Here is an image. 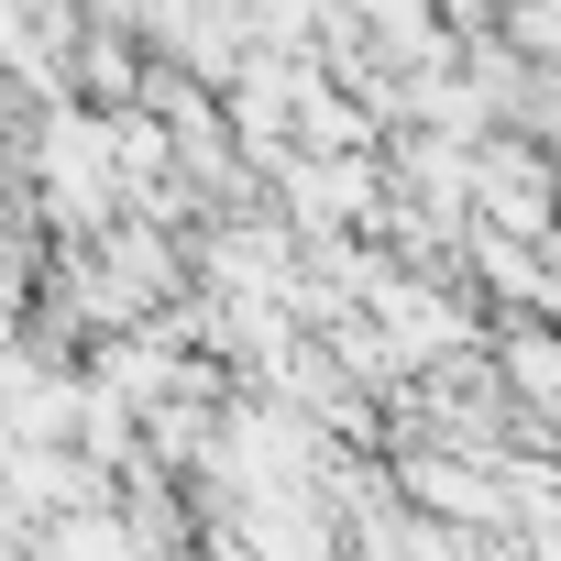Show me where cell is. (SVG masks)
<instances>
[{
  "mask_svg": "<svg viewBox=\"0 0 561 561\" xmlns=\"http://www.w3.org/2000/svg\"><path fill=\"white\" fill-rule=\"evenodd\" d=\"M473 220L517 231V242H561V144L495 122L473 133Z\"/></svg>",
  "mask_w": 561,
  "mask_h": 561,
  "instance_id": "obj_1",
  "label": "cell"
},
{
  "mask_svg": "<svg viewBox=\"0 0 561 561\" xmlns=\"http://www.w3.org/2000/svg\"><path fill=\"white\" fill-rule=\"evenodd\" d=\"M550 12H561V0H550Z\"/></svg>",
  "mask_w": 561,
  "mask_h": 561,
  "instance_id": "obj_2",
  "label": "cell"
}]
</instances>
